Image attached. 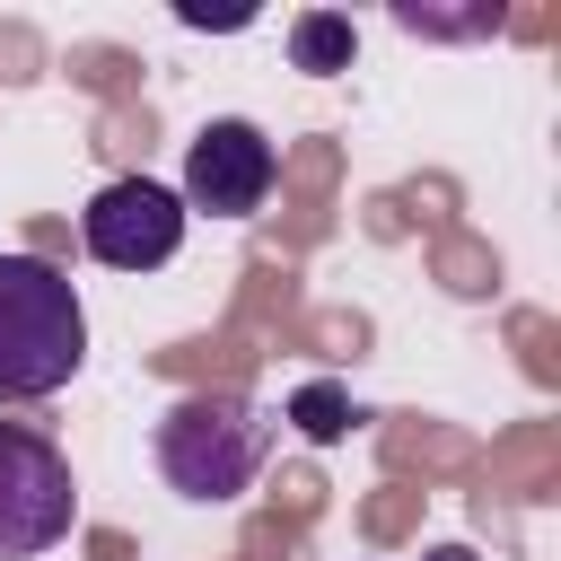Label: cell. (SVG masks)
<instances>
[{
  "instance_id": "cell-3",
  "label": "cell",
  "mask_w": 561,
  "mask_h": 561,
  "mask_svg": "<svg viewBox=\"0 0 561 561\" xmlns=\"http://www.w3.org/2000/svg\"><path fill=\"white\" fill-rule=\"evenodd\" d=\"M70 526H79L70 456H61L44 430L0 421V561H35V552H53Z\"/></svg>"
},
{
  "instance_id": "cell-1",
  "label": "cell",
  "mask_w": 561,
  "mask_h": 561,
  "mask_svg": "<svg viewBox=\"0 0 561 561\" xmlns=\"http://www.w3.org/2000/svg\"><path fill=\"white\" fill-rule=\"evenodd\" d=\"M88 359V307L44 254H0V403H44Z\"/></svg>"
},
{
  "instance_id": "cell-8",
  "label": "cell",
  "mask_w": 561,
  "mask_h": 561,
  "mask_svg": "<svg viewBox=\"0 0 561 561\" xmlns=\"http://www.w3.org/2000/svg\"><path fill=\"white\" fill-rule=\"evenodd\" d=\"M430 561H473V552H465V543H438V552H430Z\"/></svg>"
},
{
  "instance_id": "cell-2",
  "label": "cell",
  "mask_w": 561,
  "mask_h": 561,
  "mask_svg": "<svg viewBox=\"0 0 561 561\" xmlns=\"http://www.w3.org/2000/svg\"><path fill=\"white\" fill-rule=\"evenodd\" d=\"M263 447H272V421L245 403V394H175L167 421H158V473L167 491L184 500H237L254 473H263Z\"/></svg>"
},
{
  "instance_id": "cell-4",
  "label": "cell",
  "mask_w": 561,
  "mask_h": 561,
  "mask_svg": "<svg viewBox=\"0 0 561 561\" xmlns=\"http://www.w3.org/2000/svg\"><path fill=\"white\" fill-rule=\"evenodd\" d=\"M79 237H88V254L105 272H158L184 245V202L167 184H149V175H123L79 210Z\"/></svg>"
},
{
  "instance_id": "cell-5",
  "label": "cell",
  "mask_w": 561,
  "mask_h": 561,
  "mask_svg": "<svg viewBox=\"0 0 561 561\" xmlns=\"http://www.w3.org/2000/svg\"><path fill=\"white\" fill-rule=\"evenodd\" d=\"M272 140L254 131V123H202L193 131V149H184V219L193 210H210V219H245V210H263V193H272Z\"/></svg>"
},
{
  "instance_id": "cell-7",
  "label": "cell",
  "mask_w": 561,
  "mask_h": 561,
  "mask_svg": "<svg viewBox=\"0 0 561 561\" xmlns=\"http://www.w3.org/2000/svg\"><path fill=\"white\" fill-rule=\"evenodd\" d=\"M289 421H298L316 447H333V438L351 430V394H342L333 377H316V386H298V394H289Z\"/></svg>"
},
{
  "instance_id": "cell-6",
  "label": "cell",
  "mask_w": 561,
  "mask_h": 561,
  "mask_svg": "<svg viewBox=\"0 0 561 561\" xmlns=\"http://www.w3.org/2000/svg\"><path fill=\"white\" fill-rule=\"evenodd\" d=\"M351 53H359V35H351V18H333V9H307L298 26H289V61L298 70H351Z\"/></svg>"
}]
</instances>
